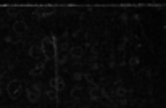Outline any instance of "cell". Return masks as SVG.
<instances>
[{"mask_svg": "<svg viewBox=\"0 0 166 108\" xmlns=\"http://www.w3.org/2000/svg\"><path fill=\"white\" fill-rule=\"evenodd\" d=\"M124 108H126V107H124Z\"/></svg>", "mask_w": 166, "mask_h": 108, "instance_id": "cell-35", "label": "cell"}, {"mask_svg": "<svg viewBox=\"0 0 166 108\" xmlns=\"http://www.w3.org/2000/svg\"><path fill=\"white\" fill-rule=\"evenodd\" d=\"M8 70H10V71L15 70V65H13V63H10V65H8Z\"/></svg>", "mask_w": 166, "mask_h": 108, "instance_id": "cell-32", "label": "cell"}, {"mask_svg": "<svg viewBox=\"0 0 166 108\" xmlns=\"http://www.w3.org/2000/svg\"><path fill=\"white\" fill-rule=\"evenodd\" d=\"M56 37L52 36V37H44L42 39V44H40V49H42V53L45 56V61L49 60H55L56 55H58V50H56Z\"/></svg>", "mask_w": 166, "mask_h": 108, "instance_id": "cell-1", "label": "cell"}, {"mask_svg": "<svg viewBox=\"0 0 166 108\" xmlns=\"http://www.w3.org/2000/svg\"><path fill=\"white\" fill-rule=\"evenodd\" d=\"M7 13L10 15L11 18H15L18 13H20V8H16V7H7Z\"/></svg>", "mask_w": 166, "mask_h": 108, "instance_id": "cell-18", "label": "cell"}, {"mask_svg": "<svg viewBox=\"0 0 166 108\" xmlns=\"http://www.w3.org/2000/svg\"><path fill=\"white\" fill-rule=\"evenodd\" d=\"M126 94H128V89L123 87V86H118V87H114L113 91V95L118 98H121V97H126Z\"/></svg>", "mask_w": 166, "mask_h": 108, "instance_id": "cell-12", "label": "cell"}, {"mask_svg": "<svg viewBox=\"0 0 166 108\" xmlns=\"http://www.w3.org/2000/svg\"><path fill=\"white\" fill-rule=\"evenodd\" d=\"M79 36H81V29H79V31H74L73 32V37H79Z\"/></svg>", "mask_w": 166, "mask_h": 108, "instance_id": "cell-31", "label": "cell"}, {"mask_svg": "<svg viewBox=\"0 0 166 108\" xmlns=\"http://www.w3.org/2000/svg\"><path fill=\"white\" fill-rule=\"evenodd\" d=\"M5 42H7V44H13V37H11V36H5Z\"/></svg>", "mask_w": 166, "mask_h": 108, "instance_id": "cell-28", "label": "cell"}, {"mask_svg": "<svg viewBox=\"0 0 166 108\" xmlns=\"http://www.w3.org/2000/svg\"><path fill=\"white\" fill-rule=\"evenodd\" d=\"M61 50V52H66V50H69V45H68V42H65L63 40L61 44H56V50Z\"/></svg>", "mask_w": 166, "mask_h": 108, "instance_id": "cell-20", "label": "cell"}, {"mask_svg": "<svg viewBox=\"0 0 166 108\" xmlns=\"http://www.w3.org/2000/svg\"><path fill=\"white\" fill-rule=\"evenodd\" d=\"M84 79H86L87 82L90 84V86H92V84H95V82H93V77H92V74H90V73H84Z\"/></svg>", "mask_w": 166, "mask_h": 108, "instance_id": "cell-24", "label": "cell"}, {"mask_svg": "<svg viewBox=\"0 0 166 108\" xmlns=\"http://www.w3.org/2000/svg\"><path fill=\"white\" fill-rule=\"evenodd\" d=\"M108 66H110L111 70L116 66V56H114V52H111L110 55H108Z\"/></svg>", "mask_w": 166, "mask_h": 108, "instance_id": "cell-17", "label": "cell"}, {"mask_svg": "<svg viewBox=\"0 0 166 108\" xmlns=\"http://www.w3.org/2000/svg\"><path fill=\"white\" fill-rule=\"evenodd\" d=\"M82 92H84V87L77 84V86H74V87H73V91H71V97H73L74 100H79L81 95H82Z\"/></svg>", "mask_w": 166, "mask_h": 108, "instance_id": "cell-11", "label": "cell"}, {"mask_svg": "<svg viewBox=\"0 0 166 108\" xmlns=\"http://www.w3.org/2000/svg\"><path fill=\"white\" fill-rule=\"evenodd\" d=\"M90 55L98 58V47L97 45H90Z\"/></svg>", "mask_w": 166, "mask_h": 108, "instance_id": "cell-23", "label": "cell"}, {"mask_svg": "<svg viewBox=\"0 0 166 108\" xmlns=\"http://www.w3.org/2000/svg\"><path fill=\"white\" fill-rule=\"evenodd\" d=\"M28 53H29V56H31V58H34V60H40L42 56H44L40 45H36V44H34V45H31V47H29Z\"/></svg>", "mask_w": 166, "mask_h": 108, "instance_id": "cell-7", "label": "cell"}, {"mask_svg": "<svg viewBox=\"0 0 166 108\" xmlns=\"http://www.w3.org/2000/svg\"><path fill=\"white\" fill-rule=\"evenodd\" d=\"M55 10L56 8L53 7V5H50V7H36V10H34V16H37V20H42V18H47L49 15H52V13H55Z\"/></svg>", "mask_w": 166, "mask_h": 108, "instance_id": "cell-2", "label": "cell"}, {"mask_svg": "<svg viewBox=\"0 0 166 108\" xmlns=\"http://www.w3.org/2000/svg\"><path fill=\"white\" fill-rule=\"evenodd\" d=\"M65 79L63 77H60V76H55V77H52L50 79V87L52 89H55L56 92H60V91H63L65 89Z\"/></svg>", "mask_w": 166, "mask_h": 108, "instance_id": "cell-5", "label": "cell"}, {"mask_svg": "<svg viewBox=\"0 0 166 108\" xmlns=\"http://www.w3.org/2000/svg\"><path fill=\"white\" fill-rule=\"evenodd\" d=\"M68 55H69V58H74V60H81L84 56V52H86V49L84 47H81V45H73V47H69V50H68Z\"/></svg>", "mask_w": 166, "mask_h": 108, "instance_id": "cell-4", "label": "cell"}, {"mask_svg": "<svg viewBox=\"0 0 166 108\" xmlns=\"http://www.w3.org/2000/svg\"><path fill=\"white\" fill-rule=\"evenodd\" d=\"M139 63H140V58H139L137 55H132L131 58H129V68H131V70H135V66H139Z\"/></svg>", "mask_w": 166, "mask_h": 108, "instance_id": "cell-14", "label": "cell"}, {"mask_svg": "<svg viewBox=\"0 0 166 108\" xmlns=\"http://www.w3.org/2000/svg\"><path fill=\"white\" fill-rule=\"evenodd\" d=\"M45 65H47V61L37 63V65H36V66L29 71V76H40V74L44 73V70H45Z\"/></svg>", "mask_w": 166, "mask_h": 108, "instance_id": "cell-9", "label": "cell"}, {"mask_svg": "<svg viewBox=\"0 0 166 108\" xmlns=\"http://www.w3.org/2000/svg\"><path fill=\"white\" fill-rule=\"evenodd\" d=\"M21 92V82L18 79H13L11 82H8V94H10L11 98H18Z\"/></svg>", "mask_w": 166, "mask_h": 108, "instance_id": "cell-3", "label": "cell"}, {"mask_svg": "<svg viewBox=\"0 0 166 108\" xmlns=\"http://www.w3.org/2000/svg\"><path fill=\"white\" fill-rule=\"evenodd\" d=\"M2 92H3V89H2V82H0V95H2Z\"/></svg>", "mask_w": 166, "mask_h": 108, "instance_id": "cell-34", "label": "cell"}, {"mask_svg": "<svg viewBox=\"0 0 166 108\" xmlns=\"http://www.w3.org/2000/svg\"><path fill=\"white\" fill-rule=\"evenodd\" d=\"M126 105H128V100H126V97H121V98H119V107L124 108Z\"/></svg>", "mask_w": 166, "mask_h": 108, "instance_id": "cell-26", "label": "cell"}, {"mask_svg": "<svg viewBox=\"0 0 166 108\" xmlns=\"http://www.w3.org/2000/svg\"><path fill=\"white\" fill-rule=\"evenodd\" d=\"M69 60V55H56L55 61H56V66H60V65H66Z\"/></svg>", "mask_w": 166, "mask_h": 108, "instance_id": "cell-15", "label": "cell"}, {"mask_svg": "<svg viewBox=\"0 0 166 108\" xmlns=\"http://www.w3.org/2000/svg\"><path fill=\"white\" fill-rule=\"evenodd\" d=\"M89 97L92 102H98L102 98V94H100V86H97V84H92L89 87Z\"/></svg>", "mask_w": 166, "mask_h": 108, "instance_id": "cell-6", "label": "cell"}, {"mask_svg": "<svg viewBox=\"0 0 166 108\" xmlns=\"http://www.w3.org/2000/svg\"><path fill=\"white\" fill-rule=\"evenodd\" d=\"M45 95H47V97L50 98V100H53V102H56L58 100V92L55 91V89H47V91H45Z\"/></svg>", "mask_w": 166, "mask_h": 108, "instance_id": "cell-13", "label": "cell"}, {"mask_svg": "<svg viewBox=\"0 0 166 108\" xmlns=\"http://www.w3.org/2000/svg\"><path fill=\"white\" fill-rule=\"evenodd\" d=\"M124 49H126V44H124V42H121V44L118 45V52H124Z\"/></svg>", "mask_w": 166, "mask_h": 108, "instance_id": "cell-27", "label": "cell"}, {"mask_svg": "<svg viewBox=\"0 0 166 108\" xmlns=\"http://www.w3.org/2000/svg\"><path fill=\"white\" fill-rule=\"evenodd\" d=\"M11 28H13V31L16 32V34H20V36H21V34H24V32L28 31V24H26L24 21H21V20L15 21Z\"/></svg>", "mask_w": 166, "mask_h": 108, "instance_id": "cell-8", "label": "cell"}, {"mask_svg": "<svg viewBox=\"0 0 166 108\" xmlns=\"http://www.w3.org/2000/svg\"><path fill=\"white\" fill-rule=\"evenodd\" d=\"M100 94H102V98H103V100H110L111 95L108 94V91L105 87H100Z\"/></svg>", "mask_w": 166, "mask_h": 108, "instance_id": "cell-21", "label": "cell"}, {"mask_svg": "<svg viewBox=\"0 0 166 108\" xmlns=\"http://www.w3.org/2000/svg\"><path fill=\"white\" fill-rule=\"evenodd\" d=\"M119 20H121V23H126V24H128L129 15H128V13H121V15H119Z\"/></svg>", "mask_w": 166, "mask_h": 108, "instance_id": "cell-25", "label": "cell"}, {"mask_svg": "<svg viewBox=\"0 0 166 108\" xmlns=\"http://www.w3.org/2000/svg\"><path fill=\"white\" fill-rule=\"evenodd\" d=\"M31 91H34L36 94L40 95V94H42V91H44V86H42L40 82H34V84L31 86Z\"/></svg>", "mask_w": 166, "mask_h": 108, "instance_id": "cell-16", "label": "cell"}, {"mask_svg": "<svg viewBox=\"0 0 166 108\" xmlns=\"http://www.w3.org/2000/svg\"><path fill=\"white\" fill-rule=\"evenodd\" d=\"M89 68H90V71H98V70H100V63H98V61H92V63H89Z\"/></svg>", "mask_w": 166, "mask_h": 108, "instance_id": "cell-22", "label": "cell"}, {"mask_svg": "<svg viewBox=\"0 0 166 108\" xmlns=\"http://www.w3.org/2000/svg\"><path fill=\"white\" fill-rule=\"evenodd\" d=\"M26 97H28V100L31 102V103H37L39 98H40V95L36 94L34 91H31V87H28V89H26Z\"/></svg>", "mask_w": 166, "mask_h": 108, "instance_id": "cell-10", "label": "cell"}, {"mask_svg": "<svg viewBox=\"0 0 166 108\" xmlns=\"http://www.w3.org/2000/svg\"><path fill=\"white\" fill-rule=\"evenodd\" d=\"M145 76H147V77H149V79H150V77H152V76H153V73H152V70H145Z\"/></svg>", "mask_w": 166, "mask_h": 108, "instance_id": "cell-30", "label": "cell"}, {"mask_svg": "<svg viewBox=\"0 0 166 108\" xmlns=\"http://www.w3.org/2000/svg\"><path fill=\"white\" fill-rule=\"evenodd\" d=\"M132 18H134V21H137V23H140V20H142V16H140V15H139V13H135V15H134V16H132Z\"/></svg>", "mask_w": 166, "mask_h": 108, "instance_id": "cell-29", "label": "cell"}, {"mask_svg": "<svg viewBox=\"0 0 166 108\" xmlns=\"http://www.w3.org/2000/svg\"><path fill=\"white\" fill-rule=\"evenodd\" d=\"M71 77H73L74 82H79V81H82V79H84V73H81V71H76V73L71 74Z\"/></svg>", "mask_w": 166, "mask_h": 108, "instance_id": "cell-19", "label": "cell"}, {"mask_svg": "<svg viewBox=\"0 0 166 108\" xmlns=\"http://www.w3.org/2000/svg\"><path fill=\"white\" fill-rule=\"evenodd\" d=\"M3 76H5V73H3V71H2V73H0V81L3 79Z\"/></svg>", "mask_w": 166, "mask_h": 108, "instance_id": "cell-33", "label": "cell"}]
</instances>
